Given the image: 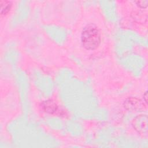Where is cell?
<instances>
[{
    "label": "cell",
    "instance_id": "3",
    "mask_svg": "<svg viewBox=\"0 0 148 148\" xmlns=\"http://www.w3.org/2000/svg\"><path fill=\"white\" fill-rule=\"evenodd\" d=\"M138 6H139L142 8H145L147 6L148 1L144 0V1H138L136 2Z\"/></svg>",
    "mask_w": 148,
    "mask_h": 148
},
{
    "label": "cell",
    "instance_id": "1",
    "mask_svg": "<svg viewBox=\"0 0 148 148\" xmlns=\"http://www.w3.org/2000/svg\"><path fill=\"white\" fill-rule=\"evenodd\" d=\"M101 32L98 28L93 24H87L83 28L81 40L83 46L87 50H94L101 42Z\"/></svg>",
    "mask_w": 148,
    "mask_h": 148
},
{
    "label": "cell",
    "instance_id": "2",
    "mask_svg": "<svg viewBox=\"0 0 148 148\" xmlns=\"http://www.w3.org/2000/svg\"><path fill=\"white\" fill-rule=\"evenodd\" d=\"M1 15H5L10 10L12 3L10 1H1Z\"/></svg>",
    "mask_w": 148,
    "mask_h": 148
}]
</instances>
